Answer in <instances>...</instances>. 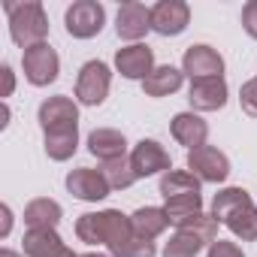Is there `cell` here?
Listing matches in <instances>:
<instances>
[{
    "label": "cell",
    "instance_id": "6da1fadb",
    "mask_svg": "<svg viewBox=\"0 0 257 257\" xmlns=\"http://www.w3.org/2000/svg\"><path fill=\"white\" fill-rule=\"evenodd\" d=\"M76 236L85 245H106L112 257H155L158 248L155 242L143 239L131 215H124L118 209H103V212H85L76 221Z\"/></svg>",
    "mask_w": 257,
    "mask_h": 257
},
{
    "label": "cell",
    "instance_id": "7a4b0ae2",
    "mask_svg": "<svg viewBox=\"0 0 257 257\" xmlns=\"http://www.w3.org/2000/svg\"><path fill=\"white\" fill-rule=\"evenodd\" d=\"M212 218L227 224L233 236L242 242H257V206L245 188H224L212 200Z\"/></svg>",
    "mask_w": 257,
    "mask_h": 257
},
{
    "label": "cell",
    "instance_id": "3957f363",
    "mask_svg": "<svg viewBox=\"0 0 257 257\" xmlns=\"http://www.w3.org/2000/svg\"><path fill=\"white\" fill-rule=\"evenodd\" d=\"M7 16H10V37L19 49H34L40 43H46L49 37V16L43 10V4L37 0H28V4H13L7 0L4 4Z\"/></svg>",
    "mask_w": 257,
    "mask_h": 257
},
{
    "label": "cell",
    "instance_id": "277c9868",
    "mask_svg": "<svg viewBox=\"0 0 257 257\" xmlns=\"http://www.w3.org/2000/svg\"><path fill=\"white\" fill-rule=\"evenodd\" d=\"M64 25H67V34L76 37V40H91L103 31L106 25V10L97 0H76V4L67 10L64 16Z\"/></svg>",
    "mask_w": 257,
    "mask_h": 257
},
{
    "label": "cell",
    "instance_id": "5b68a950",
    "mask_svg": "<svg viewBox=\"0 0 257 257\" xmlns=\"http://www.w3.org/2000/svg\"><path fill=\"white\" fill-rule=\"evenodd\" d=\"M22 67H25V79L37 88H46L58 79L61 73V61H58V52L49 46V43H40L28 52H22Z\"/></svg>",
    "mask_w": 257,
    "mask_h": 257
},
{
    "label": "cell",
    "instance_id": "8992f818",
    "mask_svg": "<svg viewBox=\"0 0 257 257\" xmlns=\"http://www.w3.org/2000/svg\"><path fill=\"white\" fill-rule=\"evenodd\" d=\"M109 85H112L109 67L103 61H88L76 79V100L82 106H100L109 97Z\"/></svg>",
    "mask_w": 257,
    "mask_h": 257
},
{
    "label": "cell",
    "instance_id": "52a82bcc",
    "mask_svg": "<svg viewBox=\"0 0 257 257\" xmlns=\"http://www.w3.org/2000/svg\"><path fill=\"white\" fill-rule=\"evenodd\" d=\"M188 170L200 179V182H209V185H218L230 176V161L224 152H218L215 146H203V149H194L188 152Z\"/></svg>",
    "mask_w": 257,
    "mask_h": 257
},
{
    "label": "cell",
    "instance_id": "ba28073f",
    "mask_svg": "<svg viewBox=\"0 0 257 257\" xmlns=\"http://www.w3.org/2000/svg\"><path fill=\"white\" fill-rule=\"evenodd\" d=\"M40 127H43V134L73 131V127H79V106L70 97H64V94L49 97L40 106Z\"/></svg>",
    "mask_w": 257,
    "mask_h": 257
},
{
    "label": "cell",
    "instance_id": "9c48e42d",
    "mask_svg": "<svg viewBox=\"0 0 257 257\" xmlns=\"http://www.w3.org/2000/svg\"><path fill=\"white\" fill-rule=\"evenodd\" d=\"M191 25V7L185 0H161L152 7V31L161 37H179Z\"/></svg>",
    "mask_w": 257,
    "mask_h": 257
},
{
    "label": "cell",
    "instance_id": "30bf717a",
    "mask_svg": "<svg viewBox=\"0 0 257 257\" xmlns=\"http://www.w3.org/2000/svg\"><path fill=\"white\" fill-rule=\"evenodd\" d=\"M131 164H134L137 179H149V176L173 170V161H170L167 149L161 143H155V140H140L134 146V152H131Z\"/></svg>",
    "mask_w": 257,
    "mask_h": 257
},
{
    "label": "cell",
    "instance_id": "8fae6325",
    "mask_svg": "<svg viewBox=\"0 0 257 257\" xmlns=\"http://www.w3.org/2000/svg\"><path fill=\"white\" fill-rule=\"evenodd\" d=\"M67 191L76 197V200H85V203H100L109 197V182L103 179L100 170H91V167H79L67 176Z\"/></svg>",
    "mask_w": 257,
    "mask_h": 257
},
{
    "label": "cell",
    "instance_id": "7c38bea8",
    "mask_svg": "<svg viewBox=\"0 0 257 257\" xmlns=\"http://www.w3.org/2000/svg\"><path fill=\"white\" fill-rule=\"evenodd\" d=\"M115 70H118L124 79H140V82H146V79L155 73V52H152L149 46H143V43L124 46V49H118V55H115Z\"/></svg>",
    "mask_w": 257,
    "mask_h": 257
},
{
    "label": "cell",
    "instance_id": "4fadbf2b",
    "mask_svg": "<svg viewBox=\"0 0 257 257\" xmlns=\"http://www.w3.org/2000/svg\"><path fill=\"white\" fill-rule=\"evenodd\" d=\"M182 73L194 79H212V76H224V58L212 49V46H191L182 58Z\"/></svg>",
    "mask_w": 257,
    "mask_h": 257
},
{
    "label": "cell",
    "instance_id": "5bb4252c",
    "mask_svg": "<svg viewBox=\"0 0 257 257\" xmlns=\"http://www.w3.org/2000/svg\"><path fill=\"white\" fill-rule=\"evenodd\" d=\"M152 31V10L143 7V4H124L115 16V34L127 43H134L143 40L146 34Z\"/></svg>",
    "mask_w": 257,
    "mask_h": 257
},
{
    "label": "cell",
    "instance_id": "9a60e30c",
    "mask_svg": "<svg viewBox=\"0 0 257 257\" xmlns=\"http://www.w3.org/2000/svg\"><path fill=\"white\" fill-rule=\"evenodd\" d=\"M188 100L197 112H215V109H224L227 103V82L224 76H212V79H194L191 82V91H188Z\"/></svg>",
    "mask_w": 257,
    "mask_h": 257
},
{
    "label": "cell",
    "instance_id": "2e32d148",
    "mask_svg": "<svg viewBox=\"0 0 257 257\" xmlns=\"http://www.w3.org/2000/svg\"><path fill=\"white\" fill-rule=\"evenodd\" d=\"M170 134L179 146H185L188 152L194 149H203L206 140H209V124L197 115V112H179L170 124Z\"/></svg>",
    "mask_w": 257,
    "mask_h": 257
},
{
    "label": "cell",
    "instance_id": "e0dca14e",
    "mask_svg": "<svg viewBox=\"0 0 257 257\" xmlns=\"http://www.w3.org/2000/svg\"><path fill=\"white\" fill-rule=\"evenodd\" d=\"M88 152L100 164H109V161L127 158V140H124L121 131H112V127H97V131L88 134Z\"/></svg>",
    "mask_w": 257,
    "mask_h": 257
},
{
    "label": "cell",
    "instance_id": "ac0fdd59",
    "mask_svg": "<svg viewBox=\"0 0 257 257\" xmlns=\"http://www.w3.org/2000/svg\"><path fill=\"white\" fill-rule=\"evenodd\" d=\"M25 254L28 257H79L55 230H28L25 233Z\"/></svg>",
    "mask_w": 257,
    "mask_h": 257
},
{
    "label": "cell",
    "instance_id": "d6986e66",
    "mask_svg": "<svg viewBox=\"0 0 257 257\" xmlns=\"http://www.w3.org/2000/svg\"><path fill=\"white\" fill-rule=\"evenodd\" d=\"M64 218V209L61 203L49 200V197H37L25 206V224L28 230H55Z\"/></svg>",
    "mask_w": 257,
    "mask_h": 257
},
{
    "label": "cell",
    "instance_id": "ffe728a7",
    "mask_svg": "<svg viewBox=\"0 0 257 257\" xmlns=\"http://www.w3.org/2000/svg\"><path fill=\"white\" fill-rule=\"evenodd\" d=\"M131 224H134V230H137L143 239L155 242V239L170 227V218H167V212L158 209V206H143V209H137V212L131 215Z\"/></svg>",
    "mask_w": 257,
    "mask_h": 257
},
{
    "label": "cell",
    "instance_id": "44dd1931",
    "mask_svg": "<svg viewBox=\"0 0 257 257\" xmlns=\"http://www.w3.org/2000/svg\"><path fill=\"white\" fill-rule=\"evenodd\" d=\"M182 82H185V73L167 64V67H155V73L143 82V91L149 97H170L182 88Z\"/></svg>",
    "mask_w": 257,
    "mask_h": 257
},
{
    "label": "cell",
    "instance_id": "7402d4cb",
    "mask_svg": "<svg viewBox=\"0 0 257 257\" xmlns=\"http://www.w3.org/2000/svg\"><path fill=\"white\" fill-rule=\"evenodd\" d=\"M200 179L191 170H170L161 176V197L173 200V197H185V194H200Z\"/></svg>",
    "mask_w": 257,
    "mask_h": 257
},
{
    "label": "cell",
    "instance_id": "603a6c76",
    "mask_svg": "<svg viewBox=\"0 0 257 257\" xmlns=\"http://www.w3.org/2000/svg\"><path fill=\"white\" fill-rule=\"evenodd\" d=\"M164 212H167L170 224L179 230L185 221H191L194 215H200V212H203V194H185V197L164 200Z\"/></svg>",
    "mask_w": 257,
    "mask_h": 257
},
{
    "label": "cell",
    "instance_id": "cb8c5ba5",
    "mask_svg": "<svg viewBox=\"0 0 257 257\" xmlns=\"http://www.w3.org/2000/svg\"><path fill=\"white\" fill-rule=\"evenodd\" d=\"M79 149V127L73 131H58V134H46V155L52 161H70Z\"/></svg>",
    "mask_w": 257,
    "mask_h": 257
},
{
    "label": "cell",
    "instance_id": "d4e9b609",
    "mask_svg": "<svg viewBox=\"0 0 257 257\" xmlns=\"http://www.w3.org/2000/svg\"><path fill=\"white\" fill-rule=\"evenodd\" d=\"M206 248V242L191 233V230H176L170 236V242L164 245V257H197L200 251Z\"/></svg>",
    "mask_w": 257,
    "mask_h": 257
},
{
    "label": "cell",
    "instance_id": "484cf974",
    "mask_svg": "<svg viewBox=\"0 0 257 257\" xmlns=\"http://www.w3.org/2000/svg\"><path fill=\"white\" fill-rule=\"evenodd\" d=\"M100 173H103V179L109 182V188H112V191H127V188L137 182V173H134L131 158L109 161V164H103V167H100Z\"/></svg>",
    "mask_w": 257,
    "mask_h": 257
},
{
    "label": "cell",
    "instance_id": "4316f807",
    "mask_svg": "<svg viewBox=\"0 0 257 257\" xmlns=\"http://www.w3.org/2000/svg\"><path fill=\"white\" fill-rule=\"evenodd\" d=\"M179 230H191V233H197L206 245H212V242L218 239V221H215L212 215H206V212L194 215V218H191V221H185Z\"/></svg>",
    "mask_w": 257,
    "mask_h": 257
},
{
    "label": "cell",
    "instance_id": "83f0119b",
    "mask_svg": "<svg viewBox=\"0 0 257 257\" xmlns=\"http://www.w3.org/2000/svg\"><path fill=\"white\" fill-rule=\"evenodd\" d=\"M239 103H242V109H245L251 118H257V79H251V82L242 85V91H239Z\"/></svg>",
    "mask_w": 257,
    "mask_h": 257
},
{
    "label": "cell",
    "instance_id": "f1b7e54d",
    "mask_svg": "<svg viewBox=\"0 0 257 257\" xmlns=\"http://www.w3.org/2000/svg\"><path fill=\"white\" fill-rule=\"evenodd\" d=\"M206 257H245V251L236 245V242H227V239H215L209 245V254Z\"/></svg>",
    "mask_w": 257,
    "mask_h": 257
},
{
    "label": "cell",
    "instance_id": "f546056e",
    "mask_svg": "<svg viewBox=\"0 0 257 257\" xmlns=\"http://www.w3.org/2000/svg\"><path fill=\"white\" fill-rule=\"evenodd\" d=\"M242 28L248 37L257 40V0H248V4L242 7Z\"/></svg>",
    "mask_w": 257,
    "mask_h": 257
},
{
    "label": "cell",
    "instance_id": "4dcf8cb0",
    "mask_svg": "<svg viewBox=\"0 0 257 257\" xmlns=\"http://www.w3.org/2000/svg\"><path fill=\"white\" fill-rule=\"evenodd\" d=\"M0 212H4V224H0V239H7V236H10V230H13V209H10V206H4Z\"/></svg>",
    "mask_w": 257,
    "mask_h": 257
},
{
    "label": "cell",
    "instance_id": "1f68e13d",
    "mask_svg": "<svg viewBox=\"0 0 257 257\" xmlns=\"http://www.w3.org/2000/svg\"><path fill=\"white\" fill-rule=\"evenodd\" d=\"M4 97H10L13 94V88H16V79H13V70H10V64H4Z\"/></svg>",
    "mask_w": 257,
    "mask_h": 257
},
{
    "label": "cell",
    "instance_id": "d6a6232c",
    "mask_svg": "<svg viewBox=\"0 0 257 257\" xmlns=\"http://www.w3.org/2000/svg\"><path fill=\"white\" fill-rule=\"evenodd\" d=\"M0 257H19V254H16L13 248H4V251H0Z\"/></svg>",
    "mask_w": 257,
    "mask_h": 257
},
{
    "label": "cell",
    "instance_id": "836d02e7",
    "mask_svg": "<svg viewBox=\"0 0 257 257\" xmlns=\"http://www.w3.org/2000/svg\"><path fill=\"white\" fill-rule=\"evenodd\" d=\"M79 257H109V254H94V251H91V254H79Z\"/></svg>",
    "mask_w": 257,
    "mask_h": 257
},
{
    "label": "cell",
    "instance_id": "e575fe53",
    "mask_svg": "<svg viewBox=\"0 0 257 257\" xmlns=\"http://www.w3.org/2000/svg\"><path fill=\"white\" fill-rule=\"evenodd\" d=\"M254 79H257V76H254Z\"/></svg>",
    "mask_w": 257,
    "mask_h": 257
}]
</instances>
